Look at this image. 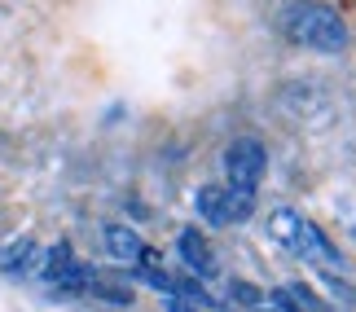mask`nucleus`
<instances>
[{
    "mask_svg": "<svg viewBox=\"0 0 356 312\" xmlns=\"http://www.w3.org/2000/svg\"><path fill=\"white\" fill-rule=\"evenodd\" d=\"M168 312H202V308H194V304H185V299H176V295H172V304H168Z\"/></svg>",
    "mask_w": 356,
    "mask_h": 312,
    "instance_id": "9b49d317",
    "label": "nucleus"
},
{
    "mask_svg": "<svg viewBox=\"0 0 356 312\" xmlns=\"http://www.w3.org/2000/svg\"><path fill=\"white\" fill-rule=\"evenodd\" d=\"M251 312H295V304L286 299V295H259V304Z\"/></svg>",
    "mask_w": 356,
    "mask_h": 312,
    "instance_id": "1a4fd4ad",
    "label": "nucleus"
},
{
    "mask_svg": "<svg viewBox=\"0 0 356 312\" xmlns=\"http://www.w3.org/2000/svg\"><path fill=\"white\" fill-rule=\"evenodd\" d=\"M106 251H111L119 264H141L145 260V242L136 238L128 224H106Z\"/></svg>",
    "mask_w": 356,
    "mask_h": 312,
    "instance_id": "423d86ee",
    "label": "nucleus"
},
{
    "mask_svg": "<svg viewBox=\"0 0 356 312\" xmlns=\"http://www.w3.org/2000/svg\"><path fill=\"white\" fill-rule=\"evenodd\" d=\"M176 251H181V260L189 273H198V277H211L216 273V255L207 247V238L198 233V229H185L181 238H176Z\"/></svg>",
    "mask_w": 356,
    "mask_h": 312,
    "instance_id": "39448f33",
    "label": "nucleus"
},
{
    "mask_svg": "<svg viewBox=\"0 0 356 312\" xmlns=\"http://www.w3.org/2000/svg\"><path fill=\"white\" fill-rule=\"evenodd\" d=\"M31 255H35L31 238H13L9 247H0V273H26V268H31Z\"/></svg>",
    "mask_w": 356,
    "mask_h": 312,
    "instance_id": "6e6552de",
    "label": "nucleus"
},
{
    "mask_svg": "<svg viewBox=\"0 0 356 312\" xmlns=\"http://www.w3.org/2000/svg\"><path fill=\"white\" fill-rule=\"evenodd\" d=\"M264 141L255 137H238L234 145L225 150V172H229V189H242V194H255L259 176H264Z\"/></svg>",
    "mask_w": 356,
    "mask_h": 312,
    "instance_id": "7ed1b4c3",
    "label": "nucleus"
},
{
    "mask_svg": "<svg viewBox=\"0 0 356 312\" xmlns=\"http://www.w3.org/2000/svg\"><path fill=\"white\" fill-rule=\"evenodd\" d=\"M352 238H356V229H352Z\"/></svg>",
    "mask_w": 356,
    "mask_h": 312,
    "instance_id": "f8f14e48",
    "label": "nucleus"
},
{
    "mask_svg": "<svg viewBox=\"0 0 356 312\" xmlns=\"http://www.w3.org/2000/svg\"><path fill=\"white\" fill-rule=\"evenodd\" d=\"M229 290H234V299H238L242 308H255V304H259V290H255V286H246V281H234Z\"/></svg>",
    "mask_w": 356,
    "mask_h": 312,
    "instance_id": "9d476101",
    "label": "nucleus"
},
{
    "mask_svg": "<svg viewBox=\"0 0 356 312\" xmlns=\"http://www.w3.org/2000/svg\"><path fill=\"white\" fill-rule=\"evenodd\" d=\"M299 224H304V215H299L295 207H273V211H268V238H273V242H282L286 251H295V242H299Z\"/></svg>",
    "mask_w": 356,
    "mask_h": 312,
    "instance_id": "0eeeda50",
    "label": "nucleus"
},
{
    "mask_svg": "<svg viewBox=\"0 0 356 312\" xmlns=\"http://www.w3.org/2000/svg\"><path fill=\"white\" fill-rule=\"evenodd\" d=\"M282 26H286V35L304 49H317V53H343L348 49L343 18H339L330 5H321V0H295V5L286 9Z\"/></svg>",
    "mask_w": 356,
    "mask_h": 312,
    "instance_id": "f257e3e1",
    "label": "nucleus"
},
{
    "mask_svg": "<svg viewBox=\"0 0 356 312\" xmlns=\"http://www.w3.org/2000/svg\"><path fill=\"white\" fill-rule=\"evenodd\" d=\"M194 207H198V215H202L207 224L225 229V224H242L246 215L255 211V194H242V189H220V185H207V189H198Z\"/></svg>",
    "mask_w": 356,
    "mask_h": 312,
    "instance_id": "f03ea898",
    "label": "nucleus"
},
{
    "mask_svg": "<svg viewBox=\"0 0 356 312\" xmlns=\"http://www.w3.org/2000/svg\"><path fill=\"white\" fill-rule=\"evenodd\" d=\"M295 255H299V260H308V264H317V268H325V273H339V251L330 247V238H325V233H321V229L312 224V220L299 224Z\"/></svg>",
    "mask_w": 356,
    "mask_h": 312,
    "instance_id": "20e7f679",
    "label": "nucleus"
}]
</instances>
